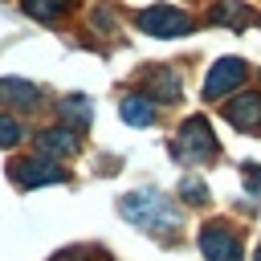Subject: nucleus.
<instances>
[{"label":"nucleus","instance_id":"13","mask_svg":"<svg viewBox=\"0 0 261 261\" xmlns=\"http://www.w3.org/2000/svg\"><path fill=\"white\" fill-rule=\"evenodd\" d=\"M24 8H29V16H37V20H57V16L69 8V0H24Z\"/></svg>","mask_w":261,"mask_h":261},{"label":"nucleus","instance_id":"2","mask_svg":"<svg viewBox=\"0 0 261 261\" xmlns=\"http://www.w3.org/2000/svg\"><path fill=\"white\" fill-rule=\"evenodd\" d=\"M216 151H220V147H216V139H212V130H208L204 118H188V122L179 126L175 143H171V155H175L179 163H204V159H212Z\"/></svg>","mask_w":261,"mask_h":261},{"label":"nucleus","instance_id":"4","mask_svg":"<svg viewBox=\"0 0 261 261\" xmlns=\"http://www.w3.org/2000/svg\"><path fill=\"white\" fill-rule=\"evenodd\" d=\"M200 249H204L208 261H241V241L224 224H208L200 232Z\"/></svg>","mask_w":261,"mask_h":261},{"label":"nucleus","instance_id":"6","mask_svg":"<svg viewBox=\"0 0 261 261\" xmlns=\"http://www.w3.org/2000/svg\"><path fill=\"white\" fill-rule=\"evenodd\" d=\"M12 179L20 188H41V184H61L65 171L53 167V163H45V159H16L12 163Z\"/></svg>","mask_w":261,"mask_h":261},{"label":"nucleus","instance_id":"16","mask_svg":"<svg viewBox=\"0 0 261 261\" xmlns=\"http://www.w3.org/2000/svg\"><path fill=\"white\" fill-rule=\"evenodd\" d=\"M245 184H249V192H261V167L245 163Z\"/></svg>","mask_w":261,"mask_h":261},{"label":"nucleus","instance_id":"10","mask_svg":"<svg viewBox=\"0 0 261 261\" xmlns=\"http://www.w3.org/2000/svg\"><path fill=\"white\" fill-rule=\"evenodd\" d=\"M118 110H122V118H126L130 126H151V122H155V106H151L143 94L122 98V106H118Z\"/></svg>","mask_w":261,"mask_h":261},{"label":"nucleus","instance_id":"12","mask_svg":"<svg viewBox=\"0 0 261 261\" xmlns=\"http://www.w3.org/2000/svg\"><path fill=\"white\" fill-rule=\"evenodd\" d=\"M212 20H216V24H237V29H241V24L257 20V16H253L249 8H241V4H216V8H212Z\"/></svg>","mask_w":261,"mask_h":261},{"label":"nucleus","instance_id":"14","mask_svg":"<svg viewBox=\"0 0 261 261\" xmlns=\"http://www.w3.org/2000/svg\"><path fill=\"white\" fill-rule=\"evenodd\" d=\"M16 143H20V126H16V118L0 114V147H16Z\"/></svg>","mask_w":261,"mask_h":261},{"label":"nucleus","instance_id":"11","mask_svg":"<svg viewBox=\"0 0 261 261\" xmlns=\"http://www.w3.org/2000/svg\"><path fill=\"white\" fill-rule=\"evenodd\" d=\"M61 118H65L69 130H86V126H90V102H86L82 94H69V98L61 102Z\"/></svg>","mask_w":261,"mask_h":261},{"label":"nucleus","instance_id":"7","mask_svg":"<svg viewBox=\"0 0 261 261\" xmlns=\"http://www.w3.org/2000/svg\"><path fill=\"white\" fill-rule=\"evenodd\" d=\"M224 114H228V122H232L237 130L261 126V94H241V98H232V102L224 106Z\"/></svg>","mask_w":261,"mask_h":261},{"label":"nucleus","instance_id":"1","mask_svg":"<svg viewBox=\"0 0 261 261\" xmlns=\"http://www.w3.org/2000/svg\"><path fill=\"white\" fill-rule=\"evenodd\" d=\"M118 212H122L130 224L147 228V232H175V228H179V212H175L159 192H147V188L122 196V200H118Z\"/></svg>","mask_w":261,"mask_h":261},{"label":"nucleus","instance_id":"5","mask_svg":"<svg viewBox=\"0 0 261 261\" xmlns=\"http://www.w3.org/2000/svg\"><path fill=\"white\" fill-rule=\"evenodd\" d=\"M241 82H245V61L224 57V61H216V65H212V73H208V82H204V98H220V94L237 90Z\"/></svg>","mask_w":261,"mask_h":261},{"label":"nucleus","instance_id":"9","mask_svg":"<svg viewBox=\"0 0 261 261\" xmlns=\"http://www.w3.org/2000/svg\"><path fill=\"white\" fill-rule=\"evenodd\" d=\"M0 98L12 102V106H20V110H33L37 106V86L16 82V77H0Z\"/></svg>","mask_w":261,"mask_h":261},{"label":"nucleus","instance_id":"3","mask_svg":"<svg viewBox=\"0 0 261 261\" xmlns=\"http://www.w3.org/2000/svg\"><path fill=\"white\" fill-rule=\"evenodd\" d=\"M139 29L151 37H184V33H192V16L171 4H155V8L139 12Z\"/></svg>","mask_w":261,"mask_h":261},{"label":"nucleus","instance_id":"15","mask_svg":"<svg viewBox=\"0 0 261 261\" xmlns=\"http://www.w3.org/2000/svg\"><path fill=\"white\" fill-rule=\"evenodd\" d=\"M179 192H184V200H188V204H204V200H208V192H204V184H200V179H184V188H179Z\"/></svg>","mask_w":261,"mask_h":261},{"label":"nucleus","instance_id":"17","mask_svg":"<svg viewBox=\"0 0 261 261\" xmlns=\"http://www.w3.org/2000/svg\"><path fill=\"white\" fill-rule=\"evenodd\" d=\"M253 261H261V245H257V257H253Z\"/></svg>","mask_w":261,"mask_h":261},{"label":"nucleus","instance_id":"8","mask_svg":"<svg viewBox=\"0 0 261 261\" xmlns=\"http://www.w3.org/2000/svg\"><path fill=\"white\" fill-rule=\"evenodd\" d=\"M37 147H41L45 155H61V159H65V155L77 151V135H69V126H65V130H61V126H49V130L37 135Z\"/></svg>","mask_w":261,"mask_h":261}]
</instances>
